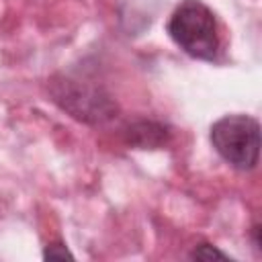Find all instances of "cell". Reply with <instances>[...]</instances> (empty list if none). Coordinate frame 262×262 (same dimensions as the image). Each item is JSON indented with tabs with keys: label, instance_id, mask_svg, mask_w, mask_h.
<instances>
[{
	"label": "cell",
	"instance_id": "cell-1",
	"mask_svg": "<svg viewBox=\"0 0 262 262\" xmlns=\"http://www.w3.org/2000/svg\"><path fill=\"white\" fill-rule=\"evenodd\" d=\"M172 41L190 57L213 61L219 53V33L213 10L201 0H184L170 16Z\"/></svg>",
	"mask_w": 262,
	"mask_h": 262
},
{
	"label": "cell",
	"instance_id": "cell-2",
	"mask_svg": "<svg viewBox=\"0 0 262 262\" xmlns=\"http://www.w3.org/2000/svg\"><path fill=\"white\" fill-rule=\"evenodd\" d=\"M211 143L229 166L252 170L260 156V125L248 115L221 117L211 127Z\"/></svg>",
	"mask_w": 262,
	"mask_h": 262
},
{
	"label": "cell",
	"instance_id": "cell-3",
	"mask_svg": "<svg viewBox=\"0 0 262 262\" xmlns=\"http://www.w3.org/2000/svg\"><path fill=\"white\" fill-rule=\"evenodd\" d=\"M51 94L55 102L61 104V108L86 123H102L115 115V104L108 96H104L98 88L86 86L78 80L63 78L53 82Z\"/></svg>",
	"mask_w": 262,
	"mask_h": 262
},
{
	"label": "cell",
	"instance_id": "cell-4",
	"mask_svg": "<svg viewBox=\"0 0 262 262\" xmlns=\"http://www.w3.org/2000/svg\"><path fill=\"white\" fill-rule=\"evenodd\" d=\"M190 258H192V260H213V258H221V260H227L229 256H227L225 252H221V250L213 248L211 244H201L199 248H194V250H192Z\"/></svg>",
	"mask_w": 262,
	"mask_h": 262
},
{
	"label": "cell",
	"instance_id": "cell-5",
	"mask_svg": "<svg viewBox=\"0 0 262 262\" xmlns=\"http://www.w3.org/2000/svg\"><path fill=\"white\" fill-rule=\"evenodd\" d=\"M45 258H59V260H66V258H74L70 252H68V248L63 246V244H51L47 250H45V254H43Z\"/></svg>",
	"mask_w": 262,
	"mask_h": 262
}]
</instances>
